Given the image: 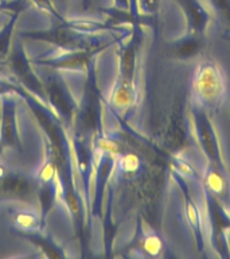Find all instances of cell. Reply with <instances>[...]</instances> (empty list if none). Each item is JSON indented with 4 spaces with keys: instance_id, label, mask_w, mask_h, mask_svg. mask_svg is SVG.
<instances>
[{
    "instance_id": "cell-11",
    "label": "cell",
    "mask_w": 230,
    "mask_h": 259,
    "mask_svg": "<svg viewBox=\"0 0 230 259\" xmlns=\"http://www.w3.org/2000/svg\"><path fill=\"white\" fill-rule=\"evenodd\" d=\"M223 39H226L227 42H230V32H225V34H223Z\"/></svg>"
},
{
    "instance_id": "cell-12",
    "label": "cell",
    "mask_w": 230,
    "mask_h": 259,
    "mask_svg": "<svg viewBox=\"0 0 230 259\" xmlns=\"http://www.w3.org/2000/svg\"><path fill=\"white\" fill-rule=\"evenodd\" d=\"M3 3H4L3 0H0V10H2V6H3Z\"/></svg>"
},
{
    "instance_id": "cell-10",
    "label": "cell",
    "mask_w": 230,
    "mask_h": 259,
    "mask_svg": "<svg viewBox=\"0 0 230 259\" xmlns=\"http://www.w3.org/2000/svg\"><path fill=\"white\" fill-rule=\"evenodd\" d=\"M223 209H225L226 219H227V223H229V227H230V205L229 206H223Z\"/></svg>"
},
{
    "instance_id": "cell-6",
    "label": "cell",
    "mask_w": 230,
    "mask_h": 259,
    "mask_svg": "<svg viewBox=\"0 0 230 259\" xmlns=\"http://www.w3.org/2000/svg\"><path fill=\"white\" fill-rule=\"evenodd\" d=\"M202 35L193 32H183L172 40V54L178 60H193L203 49Z\"/></svg>"
},
{
    "instance_id": "cell-13",
    "label": "cell",
    "mask_w": 230,
    "mask_h": 259,
    "mask_svg": "<svg viewBox=\"0 0 230 259\" xmlns=\"http://www.w3.org/2000/svg\"><path fill=\"white\" fill-rule=\"evenodd\" d=\"M229 116H230V111H229Z\"/></svg>"
},
{
    "instance_id": "cell-7",
    "label": "cell",
    "mask_w": 230,
    "mask_h": 259,
    "mask_svg": "<svg viewBox=\"0 0 230 259\" xmlns=\"http://www.w3.org/2000/svg\"><path fill=\"white\" fill-rule=\"evenodd\" d=\"M136 250L140 252L139 255H141V256L156 258V256H160L163 250H164V242L153 230L143 228Z\"/></svg>"
},
{
    "instance_id": "cell-5",
    "label": "cell",
    "mask_w": 230,
    "mask_h": 259,
    "mask_svg": "<svg viewBox=\"0 0 230 259\" xmlns=\"http://www.w3.org/2000/svg\"><path fill=\"white\" fill-rule=\"evenodd\" d=\"M11 224L22 232L35 234L42 228V214L32 205H22L10 210Z\"/></svg>"
},
{
    "instance_id": "cell-2",
    "label": "cell",
    "mask_w": 230,
    "mask_h": 259,
    "mask_svg": "<svg viewBox=\"0 0 230 259\" xmlns=\"http://www.w3.org/2000/svg\"><path fill=\"white\" fill-rule=\"evenodd\" d=\"M189 121L194 141L197 143L202 157L205 158L206 165H213L225 169L223 158H222L221 141H219L213 121L210 120L209 112L190 104Z\"/></svg>"
},
{
    "instance_id": "cell-8",
    "label": "cell",
    "mask_w": 230,
    "mask_h": 259,
    "mask_svg": "<svg viewBox=\"0 0 230 259\" xmlns=\"http://www.w3.org/2000/svg\"><path fill=\"white\" fill-rule=\"evenodd\" d=\"M211 16L222 23L225 32H230V0H205Z\"/></svg>"
},
{
    "instance_id": "cell-9",
    "label": "cell",
    "mask_w": 230,
    "mask_h": 259,
    "mask_svg": "<svg viewBox=\"0 0 230 259\" xmlns=\"http://www.w3.org/2000/svg\"><path fill=\"white\" fill-rule=\"evenodd\" d=\"M137 12L143 15H151L157 12L160 7L161 0H136Z\"/></svg>"
},
{
    "instance_id": "cell-4",
    "label": "cell",
    "mask_w": 230,
    "mask_h": 259,
    "mask_svg": "<svg viewBox=\"0 0 230 259\" xmlns=\"http://www.w3.org/2000/svg\"><path fill=\"white\" fill-rule=\"evenodd\" d=\"M201 182L211 197L221 202L223 206L230 205V182L225 169L206 165L203 173L201 174Z\"/></svg>"
},
{
    "instance_id": "cell-3",
    "label": "cell",
    "mask_w": 230,
    "mask_h": 259,
    "mask_svg": "<svg viewBox=\"0 0 230 259\" xmlns=\"http://www.w3.org/2000/svg\"><path fill=\"white\" fill-rule=\"evenodd\" d=\"M186 22V31L202 35L209 27L211 14L201 0H177Z\"/></svg>"
},
{
    "instance_id": "cell-1",
    "label": "cell",
    "mask_w": 230,
    "mask_h": 259,
    "mask_svg": "<svg viewBox=\"0 0 230 259\" xmlns=\"http://www.w3.org/2000/svg\"><path fill=\"white\" fill-rule=\"evenodd\" d=\"M227 93V77L217 61L202 58L194 70L190 89V104L214 113L219 111Z\"/></svg>"
}]
</instances>
